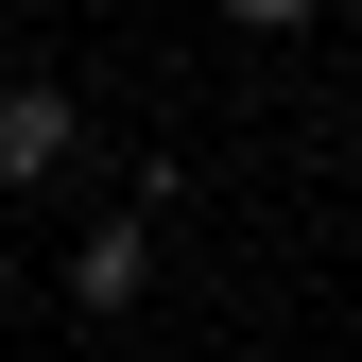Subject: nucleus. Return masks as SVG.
Listing matches in <instances>:
<instances>
[{"instance_id": "1", "label": "nucleus", "mask_w": 362, "mask_h": 362, "mask_svg": "<svg viewBox=\"0 0 362 362\" xmlns=\"http://www.w3.org/2000/svg\"><path fill=\"white\" fill-rule=\"evenodd\" d=\"M69 156H86V104H69L52 69H18V86H0V190H52Z\"/></svg>"}, {"instance_id": "2", "label": "nucleus", "mask_w": 362, "mask_h": 362, "mask_svg": "<svg viewBox=\"0 0 362 362\" xmlns=\"http://www.w3.org/2000/svg\"><path fill=\"white\" fill-rule=\"evenodd\" d=\"M156 207H173V173H156L139 207H104V224L69 242V293H86V310H139V276H156Z\"/></svg>"}, {"instance_id": "3", "label": "nucleus", "mask_w": 362, "mask_h": 362, "mask_svg": "<svg viewBox=\"0 0 362 362\" xmlns=\"http://www.w3.org/2000/svg\"><path fill=\"white\" fill-rule=\"evenodd\" d=\"M224 18H242V35H293V18H310V0H224Z\"/></svg>"}]
</instances>
